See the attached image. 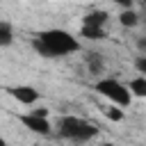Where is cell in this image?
<instances>
[{
	"label": "cell",
	"mask_w": 146,
	"mask_h": 146,
	"mask_svg": "<svg viewBox=\"0 0 146 146\" xmlns=\"http://www.w3.org/2000/svg\"><path fill=\"white\" fill-rule=\"evenodd\" d=\"M34 48L43 57H64V55L78 52L80 50V41L71 32H66V30L50 27V30H43V32L36 34Z\"/></svg>",
	"instance_id": "6da1fadb"
},
{
	"label": "cell",
	"mask_w": 146,
	"mask_h": 146,
	"mask_svg": "<svg viewBox=\"0 0 146 146\" xmlns=\"http://www.w3.org/2000/svg\"><path fill=\"white\" fill-rule=\"evenodd\" d=\"M57 128H59V135L71 141H89L91 137L98 135V128L80 116H62Z\"/></svg>",
	"instance_id": "7a4b0ae2"
},
{
	"label": "cell",
	"mask_w": 146,
	"mask_h": 146,
	"mask_svg": "<svg viewBox=\"0 0 146 146\" xmlns=\"http://www.w3.org/2000/svg\"><path fill=\"white\" fill-rule=\"evenodd\" d=\"M94 89H96L103 98H107L110 103H114V105H119V107H128V105L132 103V94L128 91V87L121 84V82L114 80V78H100V80L94 84Z\"/></svg>",
	"instance_id": "3957f363"
},
{
	"label": "cell",
	"mask_w": 146,
	"mask_h": 146,
	"mask_svg": "<svg viewBox=\"0 0 146 146\" xmlns=\"http://www.w3.org/2000/svg\"><path fill=\"white\" fill-rule=\"evenodd\" d=\"M21 123H23L27 130H32V132H36V135H43V137H48V135L52 132V125H50V121H48L46 116L36 114V112L23 114V116H21Z\"/></svg>",
	"instance_id": "277c9868"
},
{
	"label": "cell",
	"mask_w": 146,
	"mask_h": 146,
	"mask_svg": "<svg viewBox=\"0 0 146 146\" xmlns=\"http://www.w3.org/2000/svg\"><path fill=\"white\" fill-rule=\"evenodd\" d=\"M9 94H11L18 103H23V105H34V103L39 100V91H36L34 87H30V84L11 87V89H9Z\"/></svg>",
	"instance_id": "5b68a950"
},
{
	"label": "cell",
	"mask_w": 146,
	"mask_h": 146,
	"mask_svg": "<svg viewBox=\"0 0 146 146\" xmlns=\"http://www.w3.org/2000/svg\"><path fill=\"white\" fill-rule=\"evenodd\" d=\"M128 91L137 98H146V75H137L128 82Z\"/></svg>",
	"instance_id": "8992f818"
},
{
	"label": "cell",
	"mask_w": 146,
	"mask_h": 146,
	"mask_svg": "<svg viewBox=\"0 0 146 146\" xmlns=\"http://www.w3.org/2000/svg\"><path fill=\"white\" fill-rule=\"evenodd\" d=\"M119 23H121L123 27H135V25L139 23V14L132 11V7H128V9H123V11L119 14Z\"/></svg>",
	"instance_id": "52a82bcc"
},
{
	"label": "cell",
	"mask_w": 146,
	"mask_h": 146,
	"mask_svg": "<svg viewBox=\"0 0 146 146\" xmlns=\"http://www.w3.org/2000/svg\"><path fill=\"white\" fill-rule=\"evenodd\" d=\"M105 21H107V14L105 11H91V14H87L84 16V21H82V25H91V27H103L105 25Z\"/></svg>",
	"instance_id": "ba28073f"
},
{
	"label": "cell",
	"mask_w": 146,
	"mask_h": 146,
	"mask_svg": "<svg viewBox=\"0 0 146 146\" xmlns=\"http://www.w3.org/2000/svg\"><path fill=\"white\" fill-rule=\"evenodd\" d=\"M87 68H89V73H100L103 71V57H100V52H89L87 55Z\"/></svg>",
	"instance_id": "9c48e42d"
},
{
	"label": "cell",
	"mask_w": 146,
	"mask_h": 146,
	"mask_svg": "<svg viewBox=\"0 0 146 146\" xmlns=\"http://www.w3.org/2000/svg\"><path fill=\"white\" fill-rule=\"evenodd\" d=\"M14 41V30L7 21H0V46H9Z\"/></svg>",
	"instance_id": "30bf717a"
},
{
	"label": "cell",
	"mask_w": 146,
	"mask_h": 146,
	"mask_svg": "<svg viewBox=\"0 0 146 146\" xmlns=\"http://www.w3.org/2000/svg\"><path fill=\"white\" fill-rule=\"evenodd\" d=\"M80 34H82V36H87V39H94V41H98V39H103V36H105V30H103V27H91V25H82Z\"/></svg>",
	"instance_id": "8fae6325"
},
{
	"label": "cell",
	"mask_w": 146,
	"mask_h": 146,
	"mask_svg": "<svg viewBox=\"0 0 146 146\" xmlns=\"http://www.w3.org/2000/svg\"><path fill=\"white\" fill-rule=\"evenodd\" d=\"M105 114H107V119H112V121H121V119H123V112L119 110V105H116V107L105 110Z\"/></svg>",
	"instance_id": "7c38bea8"
},
{
	"label": "cell",
	"mask_w": 146,
	"mask_h": 146,
	"mask_svg": "<svg viewBox=\"0 0 146 146\" xmlns=\"http://www.w3.org/2000/svg\"><path fill=\"white\" fill-rule=\"evenodd\" d=\"M135 66H137V71H139L141 75H146V55H139V57L135 59Z\"/></svg>",
	"instance_id": "4fadbf2b"
},
{
	"label": "cell",
	"mask_w": 146,
	"mask_h": 146,
	"mask_svg": "<svg viewBox=\"0 0 146 146\" xmlns=\"http://www.w3.org/2000/svg\"><path fill=\"white\" fill-rule=\"evenodd\" d=\"M114 2H116L119 7H123V9H128V7H132V2H135V0H114Z\"/></svg>",
	"instance_id": "5bb4252c"
},
{
	"label": "cell",
	"mask_w": 146,
	"mask_h": 146,
	"mask_svg": "<svg viewBox=\"0 0 146 146\" xmlns=\"http://www.w3.org/2000/svg\"><path fill=\"white\" fill-rule=\"evenodd\" d=\"M137 46H139V50H146V39H139Z\"/></svg>",
	"instance_id": "9a60e30c"
},
{
	"label": "cell",
	"mask_w": 146,
	"mask_h": 146,
	"mask_svg": "<svg viewBox=\"0 0 146 146\" xmlns=\"http://www.w3.org/2000/svg\"><path fill=\"white\" fill-rule=\"evenodd\" d=\"M139 21H144V23H146V2H144V9H141V14H139Z\"/></svg>",
	"instance_id": "2e32d148"
},
{
	"label": "cell",
	"mask_w": 146,
	"mask_h": 146,
	"mask_svg": "<svg viewBox=\"0 0 146 146\" xmlns=\"http://www.w3.org/2000/svg\"><path fill=\"white\" fill-rule=\"evenodd\" d=\"M2 144H5V139H2V137H0V146H2Z\"/></svg>",
	"instance_id": "e0dca14e"
},
{
	"label": "cell",
	"mask_w": 146,
	"mask_h": 146,
	"mask_svg": "<svg viewBox=\"0 0 146 146\" xmlns=\"http://www.w3.org/2000/svg\"><path fill=\"white\" fill-rule=\"evenodd\" d=\"M141 2H146V0H141Z\"/></svg>",
	"instance_id": "ac0fdd59"
}]
</instances>
